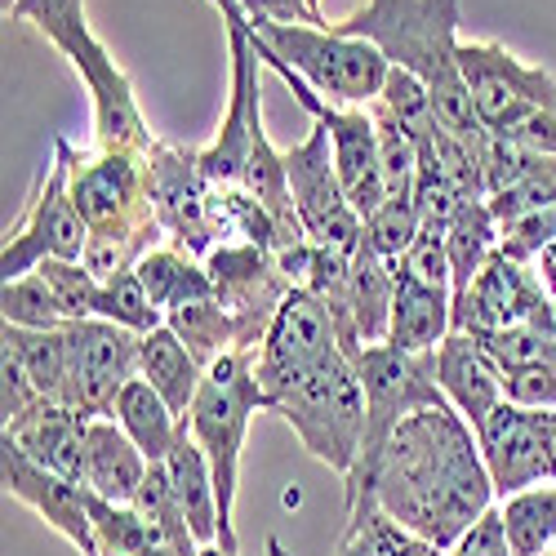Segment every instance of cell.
Listing matches in <instances>:
<instances>
[{
	"label": "cell",
	"instance_id": "816d5d0a",
	"mask_svg": "<svg viewBox=\"0 0 556 556\" xmlns=\"http://www.w3.org/2000/svg\"><path fill=\"white\" fill-rule=\"evenodd\" d=\"M307 10H312V18H316L320 27H330V18H326V14H320V0H307Z\"/></svg>",
	"mask_w": 556,
	"mask_h": 556
},
{
	"label": "cell",
	"instance_id": "bcb514c9",
	"mask_svg": "<svg viewBox=\"0 0 556 556\" xmlns=\"http://www.w3.org/2000/svg\"><path fill=\"white\" fill-rule=\"evenodd\" d=\"M445 556H513V547H507V530H503V517H498V503L490 507V513L463 534Z\"/></svg>",
	"mask_w": 556,
	"mask_h": 556
},
{
	"label": "cell",
	"instance_id": "6da1fadb",
	"mask_svg": "<svg viewBox=\"0 0 556 556\" xmlns=\"http://www.w3.org/2000/svg\"><path fill=\"white\" fill-rule=\"evenodd\" d=\"M494 498L498 494H494L472 424L450 405H432L409 414L396 428L375 481H369V490L352 507L379 503L396 526L450 552L490 513Z\"/></svg>",
	"mask_w": 556,
	"mask_h": 556
},
{
	"label": "cell",
	"instance_id": "f546056e",
	"mask_svg": "<svg viewBox=\"0 0 556 556\" xmlns=\"http://www.w3.org/2000/svg\"><path fill=\"white\" fill-rule=\"evenodd\" d=\"M498 517H503L513 556H552L556 552V481L498 498Z\"/></svg>",
	"mask_w": 556,
	"mask_h": 556
},
{
	"label": "cell",
	"instance_id": "4fadbf2b",
	"mask_svg": "<svg viewBox=\"0 0 556 556\" xmlns=\"http://www.w3.org/2000/svg\"><path fill=\"white\" fill-rule=\"evenodd\" d=\"M138 352L143 334H134L112 320H72L67 326V392L63 405H72L85 419H112L116 396L129 379H138Z\"/></svg>",
	"mask_w": 556,
	"mask_h": 556
},
{
	"label": "cell",
	"instance_id": "8d00e7d4",
	"mask_svg": "<svg viewBox=\"0 0 556 556\" xmlns=\"http://www.w3.org/2000/svg\"><path fill=\"white\" fill-rule=\"evenodd\" d=\"M99 320H112V326H125L134 334H152L156 326H165V312L152 303V294L138 281V271L112 276L99 290Z\"/></svg>",
	"mask_w": 556,
	"mask_h": 556
},
{
	"label": "cell",
	"instance_id": "ffe728a7",
	"mask_svg": "<svg viewBox=\"0 0 556 556\" xmlns=\"http://www.w3.org/2000/svg\"><path fill=\"white\" fill-rule=\"evenodd\" d=\"M437 383H441L450 409H458L463 419L472 424V432L507 401L498 361L463 330H450L445 343L437 348Z\"/></svg>",
	"mask_w": 556,
	"mask_h": 556
},
{
	"label": "cell",
	"instance_id": "836d02e7",
	"mask_svg": "<svg viewBox=\"0 0 556 556\" xmlns=\"http://www.w3.org/2000/svg\"><path fill=\"white\" fill-rule=\"evenodd\" d=\"M379 129V165H383V188L388 197H409L414 201V178H419V138H414L383 103H369Z\"/></svg>",
	"mask_w": 556,
	"mask_h": 556
},
{
	"label": "cell",
	"instance_id": "ba28073f",
	"mask_svg": "<svg viewBox=\"0 0 556 556\" xmlns=\"http://www.w3.org/2000/svg\"><path fill=\"white\" fill-rule=\"evenodd\" d=\"M250 27L258 31V40L267 45L276 59L290 63L316 89V94H326L330 103L369 108V103L383 94L392 63L383 59L379 45L356 40V36H339L334 27L254 18V14H250Z\"/></svg>",
	"mask_w": 556,
	"mask_h": 556
},
{
	"label": "cell",
	"instance_id": "52a82bcc",
	"mask_svg": "<svg viewBox=\"0 0 556 556\" xmlns=\"http://www.w3.org/2000/svg\"><path fill=\"white\" fill-rule=\"evenodd\" d=\"M271 414H281L320 468H330L348 481V472L361 458V432H365V392L356 361L348 352L326 356L286 392H276Z\"/></svg>",
	"mask_w": 556,
	"mask_h": 556
},
{
	"label": "cell",
	"instance_id": "4316f807",
	"mask_svg": "<svg viewBox=\"0 0 556 556\" xmlns=\"http://www.w3.org/2000/svg\"><path fill=\"white\" fill-rule=\"evenodd\" d=\"M112 419L125 428V437H129L138 450L148 454V463H165L169 450L178 445L182 428H188L148 379H129V383H125V392L116 396Z\"/></svg>",
	"mask_w": 556,
	"mask_h": 556
},
{
	"label": "cell",
	"instance_id": "4dcf8cb0",
	"mask_svg": "<svg viewBox=\"0 0 556 556\" xmlns=\"http://www.w3.org/2000/svg\"><path fill=\"white\" fill-rule=\"evenodd\" d=\"M334 556H445V552L424 543L419 534H409L405 526H396L379 503H365L348 513Z\"/></svg>",
	"mask_w": 556,
	"mask_h": 556
},
{
	"label": "cell",
	"instance_id": "7402d4cb",
	"mask_svg": "<svg viewBox=\"0 0 556 556\" xmlns=\"http://www.w3.org/2000/svg\"><path fill=\"white\" fill-rule=\"evenodd\" d=\"M148 454L138 450L116 419H89L85 428V472L80 485L108 503H134L138 485L148 481Z\"/></svg>",
	"mask_w": 556,
	"mask_h": 556
},
{
	"label": "cell",
	"instance_id": "277c9868",
	"mask_svg": "<svg viewBox=\"0 0 556 556\" xmlns=\"http://www.w3.org/2000/svg\"><path fill=\"white\" fill-rule=\"evenodd\" d=\"M10 18L31 23L54 50L67 59V67L80 76L89 108H94V148L99 152H152V129L138 112L134 85L112 59L108 45L89 31L85 0H18Z\"/></svg>",
	"mask_w": 556,
	"mask_h": 556
},
{
	"label": "cell",
	"instance_id": "ac0fdd59",
	"mask_svg": "<svg viewBox=\"0 0 556 556\" xmlns=\"http://www.w3.org/2000/svg\"><path fill=\"white\" fill-rule=\"evenodd\" d=\"M334 352H343V343H339L330 307L307 290H290V299L281 303V312H276L271 330L254 356V375L267 392V409H271L276 392H286L294 379H303L307 369H316Z\"/></svg>",
	"mask_w": 556,
	"mask_h": 556
},
{
	"label": "cell",
	"instance_id": "d6986e66",
	"mask_svg": "<svg viewBox=\"0 0 556 556\" xmlns=\"http://www.w3.org/2000/svg\"><path fill=\"white\" fill-rule=\"evenodd\" d=\"M0 481H5V494L27 503L31 513L59 530L80 556H103L99 552V534H94V513H89V490L40 468L36 458H27L18 445L0 441Z\"/></svg>",
	"mask_w": 556,
	"mask_h": 556
},
{
	"label": "cell",
	"instance_id": "b9f144b4",
	"mask_svg": "<svg viewBox=\"0 0 556 556\" xmlns=\"http://www.w3.org/2000/svg\"><path fill=\"white\" fill-rule=\"evenodd\" d=\"M405 271H414L419 281L437 286V290H450L454 294V276H450V250H445V227H424L414 237L409 254L401 258Z\"/></svg>",
	"mask_w": 556,
	"mask_h": 556
},
{
	"label": "cell",
	"instance_id": "5bb4252c",
	"mask_svg": "<svg viewBox=\"0 0 556 556\" xmlns=\"http://www.w3.org/2000/svg\"><path fill=\"white\" fill-rule=\"evenodd\" d=\"M210 276H214V294L218 303L231 312L237 320V334H241V352H254L263 348L267 330L281 303L290 299V276L281 271L271 250L263 245H245V241H223L210 250L205 258Z\"/></svg>",
	"mask_w": 556,
	"mask_h": 556
},
{
	"label": "cell",
	"instance_id": "7bdbcfd3",
	"mask_svg": "<svg viewBox=\"0 0 556 556\" xmlns=\"http://www.w3.org/2000/svg\"><path fill=\"white\" fill-rule=\"evenodd\" d=\"M552 241H556V201H552L547 210H539V214L513 223V227H503L498 250L513 254V258H521V263H534V254H539L543 245H552Z\"/></svg>",
	"mask_w": 556,
	"mask_h": 556
},
{
	"label": "cell",
	"instance_id": "1f68e13d",
	"mask_svg": "<svg viewBox=\"0 0 556 556\" xmlns=\"http://www.w3.org/2000/svg\"><path fill=\"white\" fill-rule=\"evenodd\" d=\"M165 326L192 348V356L210 369L214 361L241 352V334H237V320H231V312L214 299H201V303H182L165 316Z\"/></svg>",
	"mask_w": 556,
	"mask_h": 556
},
{
	"label": "cell",
	"instance_id": "484cf974",
	"mask_svg": "<svg viewBox=\"0 0 556 556\" xmlns=\"http://www.w3.org/2000/svg\"><path fill=\"white\" fill-rule=\"evenodd\" d=\"M138 379H148L178 419H188L197 392L205 383V365L192 356V348L182 343L169 326H156L152 334H143V352H138Z\"/></svg>",
	"mask_w": 556,
	"mask_h": 556
},
{
	"label": "cell",
	"instance_id": "f1b7e54d",
	"mask_svg": "<svg viewBox=\"0 0 556 556\" xmlns=\"http://www.w3.org/2000/svg\"><path fill=\"white\" fill-rule=\"evenodd\" d=\"M498 241H503V227H498V218H494L485 197L463 201L454 210V218L445 223V250H450L454 294L468 290V281L490 263V254H498Z\"/></svg>",
	"mask_w": 556,
	"mask_h": 556
},
{
	"label": "cell",
	"instance_id": "9a60e30c",
	"mask_svg": "<svg viewBox=\"0 0 556 556\" xmlns=\"http://www.w3.org/2000/svg\"><path fill=\"white\" fill-rule=\"evenodd\" d=\"M477 445L498 498L556 481V409H526L503 401L477 428Z\"/></svg>",
	"mask_w": 556,
	"mask_h": 556
},
{
	"label": "cell",
	"instance_id": "db71d44e",
	"mask_svg": "<svg viewBox=\"0 0 556 556\" xmlns=\"http://www.w3.org/2000/svg\"><path fill=\"white\" fill-rule=\"evenodd\" d=\"M18 5V0H0V10H5V18H10V10Z\"/></svg>",
	"mask_w": 556,
	"mask_h": 556
},
{
	"label": "cell",
	"instance_id": "603a6c76",
	"mask_svg": "<svg viewBox=\"0 0 556 556\" xmlns=\"http://www.w3.org/2000/svg\"><path fill=\"white\" fill-rule=\"evenodd\" d=\"M450 330H454V294L419 281V276L396 263L388 343L401 352H437Z\"/></svg>",
	"mask_w": 556,
	"mask_h": 556
},
{
	"label": "cell",
	"instance_id": "74e56055",
	"mask_svg": "<svg viewBox=\"0 0 556 556\" xmlns=\"http://www.w3.org/2000/svg\"><path fill=\"white\" fill-rule=\"evenodd\" d=\"M134 513L143 517L165 543H197L192 530H188V517H182V507H178V494H174V481L165 472V463H152L148 468V481L138 485L134 494Z\"/></svg>",
	"mask_w": 556,
	"mask_h": 556
},
{
	"label": "cell",
	"instance_id": "681fc988",
	"mask_svg": "<svg viewBox=\"0 0 556 556\" xmlns=\"http://www.w3.org/2000/svg\"><path fill=\"white\" fill-rule=\"evenodd\" d=\"M138 556H201V543H152Z\"/></svg>",
	"mask_w": 556,
	"mask_h": 556
},
{
	"label": "cell",
	"instance_id": "8fae6325",
	"mask_svg": "<svg viewBox=\"0 0 556 556\" xmlns=\"http://www.w3.org/2000/svg\"><path fill=\"white\" fill-rule=\"evenodd\" d=\"M463 85L472 94L477 121L490 138H507L539 112H556V76L521 63L498 40H463L458 45Z\"/></svg>",
	"mask_w": 556,
	"mask_h": 556
},
{
	"label": "cell",
	"instance_id": "ee69618b",
	"mask_svg": "<svg viewBox=\"0 0 556 556\" xmlns=\"http://www.w3.org/2000/svg\"><path fill=\"white\" fill-rule=\"evenodd\" d=\"M40 401H45V396L36 392V383H31V375H27V365H23L14 352L0 348V414H5V424L23 419V414L36 409Z\"/></svg>",
	"mask_w": 556,
	"mask_h": 556
},
{
	"label": "cell",
	"instance_id": "9c48e42d",
	"mask_svg": "<svg viewBox=\"0 0 556 556\" xmlns=\"http://www.w3.org/2000/svg\"><path fill=\"white\" fill-rule=\"evenodd\" d=\"M227 31V54H231V85H227V112L218 125V138L201 148V169L214 188H237L245 182L250 152L271 143L263 129V99H258V31L250 27V14L241 0H210Z\"/></svg>",
	"mask_w": 556,
	"mask_h": 556
},
{
	"label": "cell",
	"instance_id": "f6af8a7d",
	"mask_svg": "<svg viewBox=\"0 0 556 556\" xmlns=\"http://www.w3.org/2000/svg\"><path fill=\"white\" fill-rule=\"evenodd\" d=\"M503 392L513 405H526V409H556V365L503 375Z\"/></svg>",
	"mask_w": 556,
	"mask_h": 556
},
{
	"label": "cell",
	"instance_id": "83f0119b",
	"mask_svg": "<svg viewBox=\"0 0 556 556\" xmlns=\"http://www.w3.org/2000/svg\"><path fill=\"white\" fill-rule=\"evenodd\" d=\"M138 281H143V290L152 294V303L169 316L174 307L182 303H201V299H214V276L205 267V258L178 250V245H156L143 263L134 267Z\"/></svg>",
	"mask_w": 556,
	"mask_h": 556
},
{
	"label": "cell",
	"instance_id": "7a4b0ae2",
	"mask_svg": "<svg viewBox=\"0 0 556 556\" xmlns=\"http://www.w3.org/2000/svg\"><path fill=\"white\" fill-rule=\"evenodd\" d=\"M458 23H463L458 0H365L352 18L339 23L330 18L339 36L379 45L392 67L419 76L450 134L468 138V143H485L490 134L477 121L472 94L458 67V45H463Z\"/></svg>",
	"mask_w": 556,
	"mask_h": 556
},
{
	"label": "cell",
	"instance_id": "c3c4849f",
	"mask_svg": "<svg viewBox=\"0 0 556 556\" xmlns=\"http://www.w3.org/2000/svg\"><path fill=\"white\" fill-rule=\"evenodd\" d=\"M534 271H539L543 290H547V294H552V303H556V241H552V245H543V250L534 254Z\"/></svg>",
	"mask_w": 556,
	"mask_h": 556
},
{
	"label": "cell",
	"instance_id": "30bf717a",
	"mask_svg": "<svg viewBox=\"0 0 556 556\" xmlns=\"http://www.w3.org/2000/svg\"><path fill=\"white\" fill-rule=\"evenodd\" d=\"M89 245V227L72 201V169H67V152L54 138V156L45 161L31 178L27 205L18 214V223L5 231V250H0V271L5 281L36 271L45 258H72L80 263Z\"/></svg>",
	"mask_w": 556,
	"mask_h": 556
},
{
	"label": "cell",
	"instance_id": "f35d334b",
	"mask_svg": "<svg viewBox=\"0 0 556 556\" xmlns=\"http://www.w3.org/2000/svg\"><path fill=\"white\" fill-rule=\"evenodd\" d=\"M419 231H424L419 205H414L409 197H388L375 214L365 218V245L375 254H383V258H392V263H401Z\"/></svg>",
	"mask_w": 556,
	"mask_h": 556
},
{
	"label": "cell",
	"instance_id": "2e32d148",
	"mask_svg": "<svg viewBox=\"0 0 556 556\" xmlns=\"http://www.w3.org/2000/svg\"><path fill=\"white\" fill-rule=\"evenodd\" d=\"M507 326H556V303L543 290L534 263L498 250L468 281V290L454 294V330L490 334Z\"/></svg>",
	"mask_w": 556,
	"mask_h": 556
},
{
	"label": "cell",
	"instance_id": "f5cc1de1",
	"mask_svg": "<svg viewBox=\"0 0 556 556\" xmlns=\"http://www.w3.org/2000/svg\"><path fill=\"white\" fill-rule=\"evenodd\" d=\"M201 556H241V552H223V547H201Z\"/></svg>",
	"mask_w": 556,
	"mask_h": 556
},
{
	"label": "cell",
	"instance_id": "d4e9b609",
	"mask_svg": "<svg viewBox=\"0 0 556 556\" xmlns=\"http://www.w3.org/2000/svg\"><path fill=\"white\" fill-rule=\"evenodd\" d=\"M392 294H396V263L375 254L361 241V250L352 258V281H348V326L361 348L388 343Z\"/></svg>",
	"mask_w": 556,
	"mask_h": 556
},
{
	"label": "cell",
	"instance_id": "cb8c5ba5",
	"mask_svg": "<svg viewBox=\"0 0 556 556\" xmlns=\"http://www.w3.org/2000/svg\"><path fill=\"white\" fill-rule=\"evenodd\" d=\"M188 424V419H182ZM165 472L174 481V494H178V507L188 517V530L201 547H218L223 539V521H218V490H214V472H210V458L205 450L192 441V432L182 428L178 445L169 450L165 458Z\"/></svg>",
	"mask_w": 556,
	"mask_h": 556
},
{
	"label": "cell",
	"instance_id": "e0dca14e",
	"mask_svg": "<svg viewBox=\"0 0 556 556\" xmlns=\"http://www.w3.org/2000/svg\"><path fill=\"white\" fill-rule=\"evenodd\" d=\"M148 182H152V210L165 227V241L197 258H210L218 237L210 223V178L201 169V148H178L156 138L148 152Z\"/></svg>",
	"mask_w": 556,
	"mask_h": 556
},
{
	"label": "cell",
	"instance_id": "60d3db41",
	"mask_svg": "<svg viewBox=\"0 0 556 556\" xmlns=\"http://www.w3.org/2000/svg\"><path fill=\"white\" fill-rule=\"evenodd\" d=\"M375 103H383L414 138H419V143L441 125V116H437V108H432V94L424 89V80L409 76V72H401V67L388 72V85H383V94H379Z\"/></svg>",
	"mask_w": 556,
	"mask_h": 556
},
{
	"label": "cell",
	"instance_id": "7c38bea8",
	"mask_svg": "<svg viewBox=\"0 0 556 556\" xmlns=\"http://www.w3.org/2000/svg\"><path fill=\"white\" fill-rule=\"evenodd\" d=\"M286 174H290V197L294 210L307 227V241L339 250V254H356L365 241V218L348 205L343 182L334 169V148H330V129L312 121V134L299 148L286 152Z\"/></svg>",
	"mask_w": 556,
	"mask_h": 556
},
{
	"label": "cell",
	"instance_id": "f907efd6",
	"mask_svg": "<svg viewBox=\"0 0 556 556\" xmlns=\"http://www.w3.org/2000/svg\"><path fill=\"white\" fill-rule=\"evenodd\" d=\"M267 556H290V552H286V543H281V539H276V534L267 539Z\"/></svg>",
	"mask_w": 556,
	"mask_h": 556
},
{
	"label": "cell",
	"instance_id": "e575fe53",
	"mask_svg": "<svg viewBox=\"0 0 556 556\" xmlns=\"http://www.w3.org/2000/svg\"><path fill=\"white\" fill-rule=\"evenodd\" d=\"M0 316H5V326H14V330H63L67 326L59 294L50 290V281H45L40 271L5 281V290H0Z\"/></svg>",
	"mask_w": 556,
	"mask_h": 556
},
{
	"label": "cell",
	"instance_id": "d6a6232c",
	"mask_svg": "<svg viewBox=\"0 0 556 556\" xmlns=\"http://www.w3.org/2000/svg\"><path fill=\"white\" fill-rule=\"evenodd\" d=\"M0 348L14 352L27 375L36 383V392L45 401H63L67 392V326L63 330H0Z\"/></svg>",
	"mask_w": 556,
	"mask_h": 556
},
{
	"label": "cell",
	"instance_id": "44dd1931",
	"mask_svg": "<svg viewBox=\"0 0 556 556\" xmlns=\"http://www.w3.org/2000/svg\"><path fill=\"white\" fill-rule=\"evenodd\" d=\"M85 428L89 419L76 414L72 405L63 401H40L36 409H27L23 419L5 424L0 441L18 445L27 458H36L40 468H50L67 481L80 485V472H85Z\"/></svg>",
	"mask_w": 556,
	"mask_h": 556
},
{
	"label": "cell",
	"instance_id": "ab89813d",
	"mask_svg": "<svg viewBox=\"0 0 556 556\" xmlns=\"http://www.w3.org/2000/svg\"><path fill=\"white\" fill-rule=\"evenodd\" d=\"M45 281H50V290L59 294V307L67 316V326L72 320H94L99 316V290L103 281L94 271H89L85 263H72V258H45L36 267Z\"/></svg>",
	"mask_w": 556,
	"mask_h": 556
},
{
	"label": "cell",
	"instance_id": "3957f363",
	"mask_svg": "<svg viewBox=\"0 0 556 556\" xmlns=\"http://www.w3.org/2000/svg\"><path fill=\"white\" fill-rule=\"evenodd\" d=\"M72 169V201L89 227L85 267L112 281L165 245V227L152 210L148 152H80L59 134Z\"/></svg>",
	"mask_w": 556,
	"mask_h": 556
},
{
	"label": "cell",
	"instance_id": "7dc6e473",
	"mask_svg": "<svg viewBox=\"0 0 556 556\" xmlns=\"http://www.w3.org/2000/svg\"><path fill=\"white\" fill-rule=\"evenodd\" d=\"M245 14L254 18H281V23H316L312 10H307V0H241ZM320 27V23H316Z\"/></svg>",
	"mask_w": 556,
	"mask_h": 556
},
{
	"label": "cell",
	"instance_id": "d590c367",
	"mask_svg": "<svg viewBox=\"0 0 556 556\" xmlns=\"http://www.w3.org/2000/svg\"><path fill=\"white\" fill-rule=\"evenodd\" d=\"M472 339L498 361L503 375L556 365V326H507V330H490V334H472Z\"/></svg>",
	"mask_w": 556,
	"mask_h": 556
},
{
	"label": "cell",
	"instance_id": "8992f818",
	"mask_svg": "<svg viewBox=\"0 0 556 556\" xmlns=\"http://www.w3.org/2000/svg\"><path fill=\"white\" fill-rule=\"evenodd\" d=\"M356 375L365 392V432H361V458L343 481V507L361 503V494L375 481L383 450L392 445L396 428L419 409L450 405L437 383V352H401L392 343H375L356 356Z\"/></svg>",
	"mask_w": 556,
	"mask_h": 556
},
{
	"label": "cell",
	"instance_id": "5b68a950",
	"mask_svg": "<svg viewBox=\"0 0 556 556\" xmlns=\"http://www.w3.org/2000/svg\"><path fill=\"white\" fill-rule=\"evenodd\" d=\"M267 409V392L254 375V352H231L205 369V383L197 392V405L188 414V432L205 450L214 490H218V521H223V552H241L237 539V490H241V454L254 414Z\"/></svg>",
	"mask_w": 556,
	"mask_h": 556
}]
</instances>
